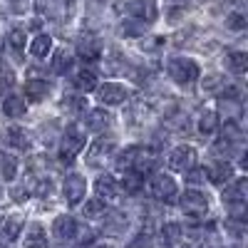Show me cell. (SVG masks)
<instances>
[{"instance_id": "1", "label": "cell", "mask_w": 248, "mask_h": 248, "mask_svg": "<svg viewBox=\"0 0 248 248\" xmlns=\"http://www.w3.org/2000/svg\"><path fill=\"white\" fill-rule=\"evenodd\" d=\"M167 72L174 82H179V85H194V82L199 79L201 75V67H199V62L191 60V57H171L167 62Z\"/></svg>"}, {"instance_id": "2", "label": "cell", "mask_w": 248, "mask_h": 248, "mask_svg": "<svg viewBox=\"0 0 248 248\" xmlns=\"http://www.w3.org/2000/svg\"><path fill=\"white\" fill-rule=\"evenodd\" d=\"M147 194L161 203H171L176 201V194H179V186H176V179H171L169 174H152L149 181H147Z\"/></svg>"}, {"instance_id": "3", "label": "cell", "mask_w": 248, "mask_h": 248, "mask_svg": "<svg viewBox=\"0 0 248 248\" xmlns=\"http://www.w3.org/2000/svg\"><path fill=\"white\" fill-rule=\"evenodd\" d=\"M179 206H181V211H184L186 216L203 218L206 214H209V209H211V201H209V196H206L203 191L189 189V191H184V194L179 196Z\"/></svg>"}, {"instance_id": "4", "label": "cell", "mask_w": 248, "mask_h": 248, "mask_svg": "<svg viewBox=\"0 0 248 248\" xmlns=\"http://www.w3.org/2000/svg\"><path fill=\"white\" fill-rule=\"evenodd\" d=\"M85 141H87L85 132H82L77 124H70V127L65 129V134H62V141H60V159L65 164L72 161L82 149H85Z\"/></svg>"}, {"instance_id": "5", "label": "cell", "mask_w": 248, "mask_h": 248, "mask_svg": "<svg viewBox=\"0 0 248 248\" xmlns=\"http://www.w3.org/2000/svg\"><path fill=\"white\" fill-rule=\"evenodd\" d=\"M196 159H199V154H196L194 147H189V144H179V147H174L169 152V167L174 171L186 174V171H191L196 167Z\"/></svg>"}, {"instance_id": "6", "label": "cell", "mask_w": 248, "mask_h": 248, "mask_svg": "<svg viewBox=\"0 0 248 248\" xmlns=\"http://www.w3.org/2000/svg\"><path fill=\"white\" fill-rule=\"evenodd\" d=\"M87 194V181L85 176H79V174H67L65 181H62V196H65V201L70 206H79L82 199H85Z\"/></svg>"}, {"instance_id": "7", "label": "cell", "mask_w": 248, "mask_h": 248, "mask_svg": "<svg viewBox=\"0 0 248 248\" xmlns=\"http://www.w3.org/2000/svg\"><path fill=\"white\" fill-rule=\"evenodd\" d=\"M117 149V144L112 139H105V137H99L90 144V152H87V164L90 167H105V164L112 159Z\"/></svg>"}, {"instance_id": "8", "label": "cell", "mask_w": 248, "mask_h": 248, "mask_svg": "<svg viewBox=\"0 0 248 248\" xmlns=\"http://www.w3.org/2000/svg\"><path fill=\"white\" fill-rule=\"evenodd\" d=\"M127 97H129V90L124 85H119V82H105V85L97 87V99L107 107L122 105V102H127Z\"/></svg>"}, {"instance_id": "9", "label": "cell", "mask_w": 248, "mask_h": 248, "mask_svg": "<svg viewBox=\"0 0 248 248\" xmlns=\"http://www.w3.org/2000/svg\"><path fill=\"white\" fill-rule=\"evenodd\" d=\"M52 238L57 241V243H70V241H75V238H79V226H77V221L72 218V216H57L55 221H52Z\"/></svg>"}, {"instance_id": "10", "label": "cell", "mask_w": 248, "mask_h": 248, "mask_svg": "<svg viewBox=\"0 0 248 248\" xmlns=\"http://www.w3.org/2000/svg\"><path fill=\"white\" fill-rule=\"evenodd\" d=\"M127 8H129V15L132 17H137V20H141V23H154L156 20V0H129L127 3Z\"/></svg>"}, {"instance_id": "11", "label": "cell", "mask_w": 248, "mask_h": 248, "mask_svg": "<svg viewBox=\"0 0 248 248\" xmlns=\"http://www.w3.org/2000/svg\"><path fill=\"white\" fill-rule=\"evenodd\" d=\"M119 191H122V186H119V181H117L114 176H109V174L97 176V181H94V194H97V199H102V201H114V199L119 196Z\"/></svg>"}, {"instance_id": "12", "label": "cell", "mask_w": 248, "mask_h": 248, "mask_svg": "<svg viewBox=\"0 0 248 248\" xmlns=\"http://www.w3.org/2000/svg\"><path fill=\"white\" fill-rule=\"evenodd\" d=\"M203 171H206V179H209L211 184H218V186L231 181V176H233V167H231V161H226V159L211 161Z\"/></svg>"}, {"instance_id": "13", "label": "cell", "mask_w": 248, "mask_h": 248, "mask_svg": "<svg viewBox=\"0 0 248 248\" xmlns=\"http://www.w3.org/2000/svg\"><path fill=\"white\" fill-rule=\"evenodd\" d=\"M246 189H248V181H246V176H238L233 184H229V189L223 191V201L231 206H246Z\"/></svg>"}, {"instance_id": "14", "label": "cell", "mask_w": 248, "mask_h": 248, "mask_svg": "<svg viewBox=\"0 0 248 248\" xmlns=\"http://www.w3.org/2000/svg\"><path fill=\"white\" fill-rule=\"evenodd\" d=\"M77 52H79V57H85V60L99 57V52H102V40H99L94 32H85V35L77 40Z\"/></svg>"}, {"instance_id": "15", "label": "cell", "mask_w": 248, "mask_h": 248, "mask_svg": "<svg viewBox=\"0 0 248 248\" xmlns=\"http://www.w3.org/2000/svg\"><path fill=\"white\" fill-rule=\"evenodd\" d=\"M20 231H23V218H20V216H10L5 221H0V243H3V246L15 243Z\"/></svg>"}, {"instance_id": "16", "label": "cell", "mask_w": 248, "mask_h": 248, "mask_svg": "<svg viewBox=\"0 0 248 248\" xmlns=\"http://www.w3.org/2000/svg\"><path fill=\"white\" fill-rule=\"evenodd\" d=\"M50 94V82L45 77H30L25 82V97L30 102H43Z\"/></svg>"}, {"instance_id": "17", "label": "cell", "mask_w": 248, "mask_h": 248, "mask_svg": "<svg viewBox=\"0 0 248 248\" xmlns=\"http://www.w3.org/2000/svg\"><path fill=\"white\" fill-rule=\"evenodd\" d=\"M109 127H112V117H109V112L99 109V107L87 112V129H90V132L102 134V132H107Z\"/></svg>"}, {"instance_id": "18", "label": "cell", "mask_w": 248, "mask_h": 248, "mask_svg": "<svg viewBox=\"0 0 248 248\" xmlns=\"http://www.w3.org/2000/svg\"><path fill=\"white\" fill-rule=\"evenodd\" d=\"M25 248H47V233L43 229V223L32 221L25 231Z\"/></svg>"}, {"instance_id": "19", "label": "cell", "mask_w": 248, "mask_h": 248, "mask_svg": "<svg viewBox=\"0 0 248 248\" xmlns=\"http://www.w3.org/2000/svg\"><path fill=\"white\" fill-rule=\"evenodd\" d=\"M72 65H75V57H72V52L67 47H57L52 52V70L57 75H70Z\"/></svg>"}, {"instance_id": "20", "label": "cell", "mask_w": 248, "mask_h": 248, "mask_svg": "<svg viewBox=\"0 0 248 248\" xmlns=\"http://www.w3.org/2000/svg\"><path fill=\"white\" fill-rule=\"evenodd\" d=\"M3 114L10 117V119L23 117V114H25V99L20 97V94H8V97L3 99Z\"/></svg>"}, {"instance_id": "21", "label": "cell", "mask_w": 248, "mask_h": 248, "mask_svg": "<svg viewBox=\"0 0 248 248\" xmlns=\"http://www.w3.org/2000/svg\"><path fill=\"white\" fill-rule=\"evenodd\" d=\"M5 139H8V144L13 149H30V134H28V129H23V127H10L8 129V134H5Z\"/></svg>"}, {"instance_id": "22", "label": "cell", "mask_w": 248, "mask_h": 248, "mask_svg": "<svg viewBox=\"0 0 248 248\" xmlns=\"http://www.w3.org/2000/svg\"><path fill=\"white\" fill-rule=\"evenodd\" d=\"M216 132H218V114H216L214 109L201 112V117H199V134L211 137V134H216Z\"/></svg>"}, {"instance_id": "23", "label": "cell", "mask_w": 248, "mask_h": 248, "mask_svg": "<svg viewBox=\"0 0 248 248\" xmlns=\"http://www.w3.org/2000/svg\"><path fill=\"white\" fill-rule=\"evenodd\" d=\"M144 32H147V23H141L137 17H127V20H122V25H119L122 37H141Z\"/></svg>"}, {"instance_id": "24", "label": "cell", "mask_w": 248, "mask_h": 248, "mask_svg": "<svg viewBox=\"0 0 248 248\" xmlns=\"http://www.w3.org/2000/svg\"><path fill=\"white\" fill-rule=\"evenodd\" d=\"M0 176L5 181H13L17 176V156L10 152H0Z\"/></svg>"}, {"instance_id": "25", "label": "cell", "mask_w": 248, "mask_h": 248, "mask_svg": "<svg viewBox=\"0 0 248 248\" xmlns=\"http://www.w3.org/2000/svg\"><path fill=\"white\" fill-rule=\"evenodd\" d=\"M50 50H52V37H50V35H37L32 43H30V55H32L35 60L47 57Z\"/></svg>"}, {"instance_id": "26", "label": "cell", "mask_w": 248, "mask_h": 248, "mask_svg": "<svg viewBox=\"0 0 248 248\" xmlns=\"http://www.w3.org/2000/svg\"><path fill=\"white\" fill-rule=\"evenodd\" d=\"M75 87L79 90V92H92L94 87H97V72L94 70H79L77 75H75Z\"/></svg>"}, {"instance_id": "27", "label": "cell", "mask_w": 248, "mask_h": 248, "mask_svg": "<svg viewBox=\"0 0 248 248\" xmlns=\"http://www.w3.org/2000/svg\"><path fill=\"white\" fill-rule=\"evenodd\" d=\"M226 67H229V72L233 75H243L248 70V55L246 52H229L226 55Z\"/></svg>"}, {"instance_id": "28", "label": "cell", "mask_w": 248, "mask_h": 248, "mask_svg": "<svg viewBox=\"0 0 248 248\" xmlns=\"http://www.w3.org/2000/svg\"><path fill=\"white\" fill-rule=\"evenodd\" d=\"M25 43H28V35H25L23 28H13V30L8 32V47H10L15 55H20V52L25 50Z\"/></svg>"}, {"instance_id": "29", "label": "cell", "mask_w": 248, "mask_h": 248, "mask_svg": "<svg viewBox=\"0 0 248 248\" xmlns=\"http://www.w3.org/2000/svg\"><path fill=\"white\" fill-rule=\"evenodd\" d=\"M122 189H127L129 194H137L141 186H144V174L141 171H124V179H122Z\"/></svg>"}, {"instance_id": "30", "label": "cell", "mask_w": 248, "mask_h": 248, "mask_svg": "<svg viewBox=\"0 0 248 248\" xmlns=\"http://www.w3.org/2000/svg\"><path fill=\"white\" fill-rule=\"evenodd\" d=\"M164 241H167L171 248H181V243H184V231L179 229L176 223H169V226H164Z\"/></svg>"}, {"instance_id": "31", "label": "cell", "mask_w": 248, "mask_h": 248, "mask_svg": "<svg viewBox=\"0 0 248 248\" xmlns=\"http://www.w3.org/2000/svg\"><path fill=\"white\" fill-rule=\"evenodd\" d=\"M109 209H107V201H102V199H90L85 203V216L87 218H102Z\"/></svg>"}, {"instance_id": "32", "label": "cell", "mask_w": 248, "mask_h": 248, "mask_svg": "<svg viewBox=\"0 0 248 248\" xmlns=\"http://www.w3.org/2000/svg\"><path fill=\"white\" fill-rule=\"evenodd\" d=\"M226 25H229L231 30H243V28H246V17H243L241 13H231L229 20H226Z\"/></svg>"}, {"instance_id": "33", "label": "cell", "mask_w": 248, "mask_h": 248, "mask_svg": "<svg viewBox=\"0 0 248 248\" xmlns=\"http://www.w3.org/2000/svg\"><path fill=\"white\" fill-rule=\"evenodd\" d=\"M13 87V75H0V92H10Z\"/></svg>"}, {"instance_id": "34", "label": "cell", "mask_w": 248, "mask_h": 248, "mask_svg": "<svg viewBox=\"0 0 248 248\" xmlns=\"http://www.w3.org/2000/svg\"><path fill=\"white\" fill-rule=\"evenodd\" d=\"M92 248H112L109 243H97V246H92Z\"/></svg>"}, {"instance_id": "35", "label": "cell", "mask_w": 248, "mask_h": 248, "mask_svg": "<svg viewBox=\"0 0 248 248\" xmlns=\"http://www.w3.org/2000/svg\"><path fill=\"white\" fill-rule=\"evenodd\" d=\"M0 221H3V211H0Z\"/></svg>"}, {"instance_id": "36", "label": "cell", "mask_w": 248, "mask_h": 248, "mask_svg": "<svg viewBox=\"0 0 248 248\" xmlns=\"http://www.w3.org/2000/svg\"><path fill=\"white\" fill-rule=\"evenodd\" d=\"M99 3H107V0H99Z\"/></svg>"}, {"instance_id": "37", "label": "cell", "mask_w": 248, "mask_h": 248, "mask_svg": "<svg viewBox=\"0 0 248 248\" xmlns=\"http://www.w3.org/2000/svg\"><path fill=\"white\" fill-rule=\"evenodd\" d=\"M0 196H3V189H0Z\"/></svg>"}]
</instances>
